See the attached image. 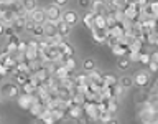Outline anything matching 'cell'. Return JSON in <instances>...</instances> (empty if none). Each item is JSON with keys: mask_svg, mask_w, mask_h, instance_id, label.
Returning a JSON list of instances; mask_svg holds the SVG:
<instances>
[{"mask_svg": "<svg viewBox=\"0 0 158 124\" xmlns=\"http://www.w3.org/2000/svg\"><path fill=\"white\" fill-rule=\"evenodd\" d=\"M123 12H125L127 18H130V20L135 22V20H138V18H140V15H142V5L138 3L137 0H132V2L123 8Z\"/></svg>", "mask_w": 158, "mask_h": 124, "instance_id": "obj_1", "label": "cell"}, {"mask_svg": "<svg viewBox=\"0 0 158 124\" xmlns=\"http://www.w3.org/2000/svg\"><path fill=\"white\" fill-rule=\"evenodd\" d=\"M17 101H18V106L25 109V111H30V108L33 106L35 103L38 101V98H36V94H25V93H20V96L17 98Z\"/></svg>", "mask_w": 158, "mask_h": 124, "instance_id": "obj_2", "label": "cell"}, {"mask_svg": "<svg viewBox=\"0 0 158 124\" xmlns=\"http://www.w3.org/2000/svg\"><path fill=\"white\" fill-rule=\"evenodd\" d=\"M82 106H84V113H86V116L89 117V121H97L99 114H101V111H99V108H97V103L96 101H86Z\"/></svg>", "mask_w": 158, "mask_h": 124, "instance_id": "obj_3", "label": "cell"}, {"mask_svg": "<svg viewBox=\"0 0 158 124\" xmlns=\"http://www.w3.org/2000/svg\"><path fill=\"white\" fill-rule=\"evenodd\" d=\"M44 10H46L48 20H53V22H59V20H61V17H63V10H61V7H59V5H56V3L48 5Z\"/></svg>", "mask_w": 158, "mask_h": 124, "instance_id": "obj_4", "label": "cell"}, {"mask_svg": "<svg viewBox=\"0 0 158 124\" xmlns=\"http://www.w3.org/2000/svg\"><path fill=\"white\" fill-rule=\"evenodd\" d=\"M89 8H91L92 13H101V15H106L107 17V2L106 0H92Z\"/></svg>", "mask_w": 158, "mask_h": 124, "instance_id": "obj_5", "label": "cell"}, {"mask_svg": "<svg viewBox=\"0 0 158 124\" xmlns=\"http://www.w3.org/2000/svg\"><path fill=\"white\" fill-rule=\"evenodd\" d=\"M148 83H150V76H148L147 71H138L135 76H133V84L138 88H147Z\"/></svg>", "mask_w": 158, "mask_h": 124, "instance_id": "obj_6", "label": "cell"}, {"mask_svg": "<svg viewBox=\"0 0 158 124\" xmlns=\"http://www.w3.org/2000/svg\"><path fill=\"white\" fill-rule=\"evenodd\" d=\"M68 114L71 119H76L79 121L81 117L86 116V113H84V106H79V104H71V106L68 108Z\"/></svg>", "mask_w": 158, "mask_h": 124, "instance_id": "obj_7", "label": "cell"}, {"mask_svg": "<svg viewBox=\"0 0 158 124\" xmlns=\"http://www.w3.org/2000/svg\"><path fill=\"white\" fill-rule=\"evenodd\" d=\"M30 18H31L35 23L43 25V23L48 20V17H46V10H44V8H36V10H33V12L30 13Z\"/></svg>", "mask_w": 158, "mask_h": 124, "instance_id": "obj_8", "label": "cell"}, {"mask_svg": "<svg viewBox=\"0 0 158 124\" xmlns=\"http://www.w3.org/2000/svg\"><path fill=\"white\" fill-rule=\"evenodd\" d=\"M109 37V28H94L92 30V40L96 43H106Z\"/></svg>", "mask_w": 158, "mask_h": 124, "instance_id": "obj_9", "label": "cell"}, {"mask_svg": "<svg viewBox=\"0 0 158 124\" xmlns=\"http://www.w3.org/2000/svg\"><path fill=\"white\" fill-rule=\"evenodd\" d=\"M73 74V69H69L66 64H59V66L54 69V73H53V76H56L58 79H63V78H69Z\"/></svg>", "mask_w": 158, "mask_h": 124, "instance_id": "obj_10", "label": "cell"}, {"mask_svg": "<svg viewBox=\"0 0 158 124\" xmlns=\"http://www.w3.org/2000/svg\"><path fill=\"white\" fill-rule=\"evenodd\" d=\"M15 18H17V13L12 12V10H7V12H3V13H0V22H2L3 25H7V27H12L13 22H15Z\"/></svg>", "mask_w": 158, "mask_h": 124, "instance_id": "obj_11", "label": "cell"}, {"mask_svg": "<svg viewBox=\"0 0 158 124\" xmlns=\"http://www.w3.org/2000/svg\"><path fill=\"white\" fill-rule=\"evenodd\" d=\"M110 50H112V53L115 55L117 58H118V56H127V53H128V46H127L125 43H122V42L115 43Z\"/></svg>", "mask_w": 158, "mask_h": 124, "instance_id": "obj_12", "label": "cell"}, {"mask_svg": "<svg viewBox=\"0 0 158 124\" xmlns=\"http://www.w3.org/2000/svg\"><path fill=\"white\" fill-rule=\"evenodd\" d=\"M64 22H66L68 25H76L77 23V20H79V17H77V13L74 12V10H66V12H63V17H61Z\"/></svg>", "mask_w": 158, "mask_h": 124, "instance_id": "obj_13", "label": "cell"}, {"mask_svg": "<svg viewBox=\"0 0 158 124\" xmlns=\"http://www.w3.org/2000/svg\"><path fill=\"white\" fill-rule=\"evenodd\" d=\"M56 27H58V33L61 35L63 38H66L69 33H71V25H68L64 20L61 18L59 22H56Z\"/></svg>", "mask_w": 158, "mask_h": 124, "instance_id": "obj_14", "label": "cell"}, {"mask_svg": "<svg viewBox=\"0 0 158 124\" xmlns=\"http://www.w3.org/2000/svg\"><path fill=\"white\" fill-rule=\"evenodd\" d=\"M58 46H59V51H61L63 56H73V55H74V48L71 46V43L66 42V40H63Z\"/></svg>", "mask_w": 158, "mask_h": 124, "instance_id": "obj_15", "label": "cell"}, {"mask_svg": "<svg viewBox=\"0 0 158 124\" xmlns=\"http://www.w3.org/2000/svg\"><path fill=\"white\" fill-rule=\"evenodd\" d=\"M43 25H44V37H51V35L58 33L56 22H53V20H46Z\"/></svg>", "mask_w": 158, "mask_h": 124, "instance_id": "obj_16", "label": "cell"}, {"mask_svg": "<svg viewBox=\"0 0 158 124\" xmlns=\"http://www.w3.org/2000/svg\"><path fill=\"white\" fill-rule=\"evenodd\" d=\"M94 28H107V17L101 13H94Z\"/></svg>", "mask_w": 158, "mask_h": 124, "instance_id": "obj_17", "label": "cell"}, {"mask_svg": "<svg viewBox=\"0 0 158 124\" xmlns=\"http://www.w3.org/2000/svg\"><path fill=\"white\" fill-rule=\"evenodd\" d=\"M82 23L92 32V30H94V13H92V12H87V13L82 17Z\"/></svg>", "mask_w": 158, "mask_h": 124, "instance_id": "obj_18", "label": "cell"}, {"mask_svg": "<svg viewBox=\"0 0 158 124\" xmlns=\"http://www.w3.org/2000/svg\"><path fill=\"white\" fill-rule=\"evenodd\" d=\"M102 78H104V84H106V86H114V84L118 83L117 78L114 76V74H110V73H104Z\"/></svg>", "mask_w": 158, "mask_h": 124, "instance_id": "obj_19", "label": "cell"}, {"mask_svg": "<svg viewBox=\"0 0 158 124\" xmlns=\"http://www.w3.org/2000/svg\"><path fill=\"white\" fill-rule=\"evenodd\" d=\"M31 33H33V37H35V38H43V37H44V25L35 23V27H33V30H31Z\"/></svg>", "mask_w": 158, "mask_h": 124, "instance_id": "obj_20", "label": "cell"}, {"mask_svg": "<svg viewBox=\"0 0 158 124\" xmlns=\"http://www.w3.org/2000/svg\"><path fill=\"white\" fill-rule=\"evenodd\" d=\"M36 0H23V8H25V12H28V13H31L33 10H36Z\"/></svg>", "mask_w": 158, "mask_h": 124, "instance_id": "obj_21", "label": "cell"}, {"mask_svg": "<svg viewBox=\"0 0 158 124\" xmlns=\"http://www.w3.org/2000/svg\"><path fill=\"white\" fill-rule=\"evenodd\" d=\"M27 81H30V74L28 73H17V74H15V83L20 84V86L25 84Z\"/></svg>", "mask_w": 158, "mask_h": 124, "instance_id": "obj_22", "label": "cell"}, {"mask_svg": "<svg viewBox=\"0 0 158 124\" xmlns=\"http://www.w3.org/2000/svg\"><path fill=\"white\" fill-rule=\"evenodd\" d=\"M74 83H76L77 86H84V84H89V74H87V73L77 74V76L74 78Z\"/></svg>", "mask_w": 158, "mask_h": 124, "instance_id": "obj_23", "label": "cell"}, {"mask_svg": "<svg viewBox=\"0 0 158 124\" xmlns=\"http://www.w3.org/2000/svg\"><path fill=\"white\" fill-rule=\"evenodd\" d=\"M5 64H7V66L10 68V71H12V69H15L17 68V64H18V60L13 56V55H8L7 58H5V61H3Z\"/></svg>", "mask_w": 158, "mask_h": 124, "instance_id": "obj_24", "label": "cell"}, {"mask_svg": "<svg viewBox=\"0 0 158 124\" xmlns=\"http://www.w3.org/2000/svg\"><path fill=\"white\" fill-rule=\"evenodd\" d=\"M130 60H128V56H118L117 60V64H118V68L120 69H128V66H130Z\"/></svg>", "mask_w": 158, "mask_h": 124, "instance_id": "obj_25", "label": "cell"}, {"mask_svg": "<svg viewBox=\"0 0 158 124\" xmlns=\"http://www.w3.org/2000/svg\"><path fill=\"white\" fill-rule=\"evenodd\" d=\"M40 121H44V122H48V124H53V122H56V119H54L53 113L49 111V109H46V111L43 113V116H41V119H40Z\"/></svg>", "mask_w": 158, "mask_h": 124, "instance_id": "obj_26", "label": "cell"}, {"mask_svg": "<svg viewBox=\"0 0 158 124\" xmlns=\"http://www.w3.org/2000/svg\"><path fill=\"white\" fill-rule=\"evenodd\" d=\"M20 84H10V91H8V98H18L20 96Z\"/></svg>", "mask_w": 158, "mask_h": 124, "instance_id": "obj_27", "label": "cell"}, {"mask_svg": "<svg viewBox=\"0 0 158 124\" xmlns=\"http://www.w3.org/2000/svg\"><path fill=\"white\" fill-rule=\"evenodd\" d=\"M107 109L112 114L117 113V109H118V98H110V99H109V108Z\"/></svg>", "mask_w": 158, "mask_h": 124, "instance_id": "obj_28", "label": "cell"}, {"mask_svg": "<svg viewBox=\"0 0 158 124\" xmlns=\"http://www.w3.org/2000/svg\"><path fill=\"white\" fill-rule=\"evenodd\" d=\"M82 68L86 69V71H92V69L96 68V63H94L92 58H86V60L82 61Z\"/></svg>", "mask_w": 158, "mask_h": 124, "instance_id": "obj_29", "label": "cell"}, {"mask_svg": "<svg viewBox=\"0 0 158 124\" xmlns=\"http://www.w3.org/2000/svg\"><path fill=\"white\" fill-rule=\"evenodd\" d=\"M127 56L130 61H140V56H142V51H135V50H128Z\"/></svg>", "mask_w": 158, "mask_h": 124, "instance_id": "obj_30", "label": "cell"}, {"mask_svg": "<svg viewBox=\"0 0 158 124\" xmlns=\"http://www.w3.org/2000/svg\"><path fill=\"white\" fill-rule=\"evenodd\" d=\"M110 119H112V113H110V111H102L101 114H99V119H97V121L110 122Z\"/></svg>", "mask_w": 158, "mask_h": 124, "instance_id": "obj_31", "label": "cell"}, {"mask_svg": "<svg viewBox=\"0 0 158 124\" xmlns=\"http://www.w3.org/2000/svg\"><path fill=\"white\" fill-rule=\"evenodd\" d=\"M110 2H112L114 5H115V7H117L118 10H123L128 3L132 2V0H110Z\"/></svg>", "mask_w": 158, "mask_h": 124, "instance_id": "obj_32", "label": "cell"}, {"mask_svg": "<svg viewBox=\"0 0 158 124\" xmlns=\"http://www.w3.org/2000/svg\"><path fill=\"white\" fill-rule=\"evenodd\" d=\"M46 38L49 40V43H51V45H59V43L64 40L59 33H54V35H51V37H46Z\"/></svg>", "mask_w": 158, "mask_h": 124, "instance_id": "obj_33", "label": "cell"}, {"mask_svg": "<svg viewBox=\"0 0 158 124\" xmlns=\"http://www.w3.org/2000/svg\"><path fill=\"white\" fill-rule=\"evenodd\" d=\"M118 83H120L123 88H130L132 84H133V79L130 76H122L120 79H118Z\"/></svg>", "mask_w": 158, "mask_h": 124, "instance_id": "obj_34", "label": "cell"}, {"mask_svg": "<svg viewBox=\"0 0 158 124\" xmlns=\"http://www.w3.org/2000/svg\"><path fill=\"white\" fill-rule=\"evenodd\" d=\"M152 61V53H147V51H142V56H140V63L148 66V63Z\"/></svg>", "mask_w": 158, "mask_h": 124, "instance_id": "obj_35", "label": "cell"}, {"mask_svg": "<svg viewBox=\"0 0 158 124\" xmlns=\"http://www.w3.org/2000/svg\"><path fill=\"white\" fill-rule=\"evenodd\" d=\"M150 7H152L153 18H158V0H152V2H150Z\"/></svg>", "mask_w": 158, "mask_h": 124, "instance_id": "obj_36", "label": "cell"}, {"mask_svg": "<svg viewBox=\"0 0 158 124\" xmlns=\"http://www.w3.org/2000/svg\"><path fill=\"white\" fill-rule=\"evenodd\" d=\"M63 64H66V66H68L69 69H73V71L76 69V61H74V58H73V56H68V58H66V61H64Z\"/></svg>", "mask_w": 158, "mask_h": 124, "instance_id": "obj_37", "label": "cell"}, {"mask_svg": "<svg viewBox=\"0 0 158 124\" xmlns=\"http://www.w3.org/2000/svg\"><path fill=\"white\" fill-rule=\"evenodd\" d=\"M10 84L12 83H5L2 89H0V94H2V98H8V91H10Z\"/></svg>", "mask_w": 158, "mask_h": 124, "instance_id": "obj_38", "label": "cell"}, {"mask_svg": "<svg viewBox=\"0 0 158 124\" xmlns=\"http://www.w3.org/2000/svg\"><path fill=\"white\" fill-rule=\"evenodd\" d=\"M8 8H10V2H8V0H0V13L7 12Z\"/></svg>", "mask_w": 158, "mask_h": 124, "instance_id": "obj_39", "label": "cell"}, {"mask_svg": "<svg viewBox=\"0 0 158 124\" xmlns=\"http://www.w3.org/2000/svg\"><path fill=\"white\" fill-rule=\"evenodd\" d=\"M27 48H28V42H23V40H20L17 51H20V53H25V51H27Z\"/></svg>", "mask_w": 158, "mask_h": 124, "instance_id": "obj_40", "label": "cell"}, {"mask_svg": "<svg viewBox=\"0 0 158 124\" xmlns=\"http://www.w3.org/2000/svg\"><path fill=\"white\" fill-rule=\"evenodd\" d=\"M12 71H10V68L7 66V64L5 63H0V74H2V76H7V74H10Z\"/></svg>", "mask_w": 158, "mask_h": 124, "instance_id": "obj_41", "label": "cell"}, {"mask_svg": "<svg viewBox=\"0 0 158 124\" xmlns=\"http://www.w3.org/2000/svg\"><path fill=\"white\" fill-rule=\"evenodd\" d=\"M77 3H79V7H82V8H89L92 3V0H77Z\"/></svg>", "mask_w": 158, "mask_h": 124, "instance_id": "obj_42", "label": "cell"}, {"mask_svg": "<svg viewBox=\"0 0 158 124\" xmlns=\"http://www.w3.org/2000/svg\"><path fill=\"white\" fill-rule=\"evenodd\" d=\"M148 69H150L152 73H156L158 71V63L156 61H150L148 63Z\"/></svg>", "mask_w": 158, "mask_h": 124, "instance_id": "obj_43", "label": "cell"}, {"mask_svg": "<svg viewBox=\"0 0 158 124\" xmlns=\"http://www.w3.org/2000/svg\"><path fill=\"white\" fill-rule=\"evenodd\" d=\"M5 30H7V25H3L2 22H0V37H3V35H5Z\"/></svg>", "mask_w": 158, "mask_h": 124, "instance_id": "obj_44", "label": "cell"}, {"mask_svg": "<svg viewBox=\"0 0 158 124\" xmlns=\"http://www.w3.org/2000/svg\"><path fill=\"white\" fill-rule=\"evenodd\" d=\"M68 2H69V0H54V3L59 5V7H63V5H68Z\"/></svg>", "mask_w": 158, "mask_h": 124, "instance_id": "obj_45", "label": "cell"}, {"mask_svg": "<svg viewBox=\"0 0 158 124\" xmlns=\"http://www.w3.org/2000/svg\"><path fill=\"white\" fill-rule=\"evenodd\" d=\"M137 2L140 3V5H147V3H150L152 0H137Z\"/></svg>", "mask_w": 158, "mask_h": 124, "instance_id": "obj_46", "label": "cell"}, {"mask_svg": "<svg viewBox=\"0 0 158 124\" xmlns=\"http://www.w3.org/2000/svg\"><path fill=\"white\" fill-rule=\"evenodd\" d=\"M2 79H3V76H2V74H0V83H2Z\"/></svg>", "mask_w": 158, "mask_h": 124, "instance_id": "obj_47", "label": "cell"}]
</instances>
